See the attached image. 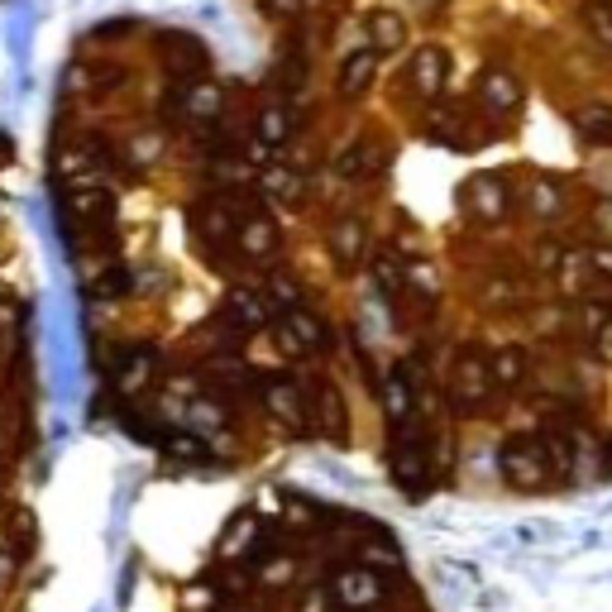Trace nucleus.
Wrapping results in <instances>:
<instances>
[{
  "mask_svg": "<svg viewBox=\"0 0 612 612\" xmlns=\"http://www.w3.org/2000/svg\"><path fill=\"white\" fill-rule=\"evenodd\" d=\"M330 593H335V603H340V612H374L388 603V574L374 570V565H340L330 579Z\"/></svg>",
  "mask_w": 612,
  "mask_h": 612,
  "instance_id": "7ed1b4c3",
  "label": "nucleus"
},
{
  "mask_svg": "<svg viewBox=\"0 0 612 612\" xmlns=\"http://www.w3.org/2000/svg\"><path fill=\"white\" fill-rule=\"evenodd\" d=\"M10 531H14V545H20V551H29V545H34V517H29L24 507L10 517Z\"/></svg>",
  "mask_w": 612,
  "mask_h": 612,
  "instance_id": "58836bf2",
  "label": "nucleus"
},
{
  "mask_svg": "<svg viewBox=\"0 0 612 612\" xmlns=\"http://www.w3.org/2000/svg\"><path fill=\"white\" fill-rule=\"evenodd\" d=\"M164 450L172 460H206V445L197 431H191V436H164Z\"/></svg>",
  "mask_w": 612,
  "mask_h": 612,
  "instance_id": "e433bc0d",
  "label": "nucleus"
},
{
  "mask_svg": "<svg viewBox=\"0 0 612 612\" xmlns=\"http://www.w3.org/2000/svg\"><path fill=\"white\" fill-rule=\"evenodd\" d=\"M278 349L287 354V359H302V354H320L330 349V330L320 326V316L312 312V306H287V312L278 316Z\"/></svg>",
  "mask_w": 612,
  "mask_h": 612,
  "instance_id": "0eeeda50",
  "label": "nucleus"
},
{
  "mask_svg": "<svg viewBox=\"0 0 612 612\" xmlns=\"http://www.w3.org/2000/svg\"><path fill=\"white\" fill-rule=\"evenodd\" d=\"M460 211L478 225H503L512 211V191L503 182V172H474L460 187Z\"/></svg>",
  "mask_w": 612,
  "mask_h": 612,
  "instance_id": "39448f33",
  "label": "nucleus"
},
{
  "mask_svg": "<svg viewBox=\"0 0 612 612\" xmlns=\"http://www.w3.org/2000/svg\"><path fill=\"white\" fill-rule=\"evenodd\" d=\"M359 560L364 565H374V570H397L402 565V555H397V545L383 536V541H368V545H359Z\"/></svg>",
  "mask_w": 612,
  "mask_h": 612,
  "instance_id": "f704fd0d",
  "label": "nucleus"
},
{
  "mask_svg": "<svg viewBox=\"0 0 612 612\" xmlns=\"http://www.w3.org/2000/svg\"><path fill=\"white\" fill-rule=\"evenodd\" d=\"M493 383L503 393H517L522 383H526V374H531V359H526V345H517V340H507V345H497L493 354Z\"/></svg>",
  "mask_w": 612,
  "mask_h": 612,
  "instance_id": "412c9836",
  "label": "nucleus"
},
{
  "mask_svg": "<svg viewBox=\"0 0 612 612\" xmlns=\"http://www.w3.org/2000/svg\"><path fill=\"white\" fill-rule=\"evenodd\" d=\"M225 612H249V608H239V603H235V608H225Z\"/></svg>",
  "mask_w": 612,
  "mask_h": 612,
  "instance_id": "a18cd8bd",
  "label": "nucleus"
},
{
  "mask_svg": "<svg viewBox=\"0 0 612 612\" xmlns=\"http://www.w3.org/2000/svg\"><path fill=\"white\" fill-rule=\"evenodd\" d=\"M154 368H158V354L149 345H130L116 359V388L130 397V393H144L154 383Z\"/></svg>",
  "mask_w": 612,
  "mask_h": 612,
  "instance_id": "a211bd4d",
  "label": "nucleus"
},
{
  "mask_svg": "<svg viewBox=\"0 0 612 612\" xmlns=\"http://www.w3.org/2000/svg\"><path fill=\"white\" fill-rule=\"evenodd\" d=\"M259 397L273 422H283L287 431H312V397L297 378H264Z\"/></svg>",
  "mask_w": 612,
  "mask_h": 612,
  "instance_id": "1a4fd4ad",
  "label": "nucleus"
},
{
  "mask_svg": "<svg viewBox=\"0 0 612 612\" xmlns=\"http://www.w3.org/2000/svg\"><path fill=\"white\" fill-rule=\"evenodd\" d=\"M297 612H340V603H335L330 584H312V589H302Z\"/></svg>",
  "mask_w": 612,
  "mask_h": 612,
  "instance_id": "c9c22d12",
  "label": "nucleus"
},
{
  "mask_svg": "<svg viewBox=\"0 0 612 612\" xmlns=\"http://www.w3.org/2000/svg\"><path fill=\"white\" fill-rule=\"evenodd\" d=\"M383 68V53H374V48H354V53L340 62V77H335V91L345 96V101H359V96L374 87V77Z\"/></svg>",
  "mask_w": 612,
  "mask_h": 612,
  "instance_id": "2eb2a0df",
  "label": "nucleus"
},
{
  "mask_svg": "<svg viewBox=\"0 0 612 612\" xmlns=\"http://www.w3.org/2000/svg\"><path fill=\"white\" fill-rule=\"evenodd\" d=\"M297 579V555H287V551H278V555H268L264 565H259V584L268 589V593H278V589H287Z\"/></svg>",
  "mask_w": 612,
  "mask_h": 612,
  "instance_id": "c756f323",
  "label": "nucleus"
},
{
  "mask_svg": "<svg viewBox=\"0 0 612 612\" xmlns=\"http://www.w3.org/2000/svg\"><path fill=\"white\" fill-rule=\"evenodd\" d=\"M259 187L268 191L273 201H297V197H302V177H297L293 168H264Z\"/></svg>",
  "mask_w": 612,
  "mask_h": 612,
  "instance_id": "7c9ffc66",
  "label": "nucleus"
},
{
  "mask_svg": "<svg viewBox=\"0 0 612 612\" xmlns=\"http://www.w3.org/2000/svg\"><path fill=\"white\" fill-rule=\"evenodd\" d=\"M278 249H283V230H278V220H273V211L245 206L235 220V254L249 264H268Z\"/></svg>",
  "mask_w": 612,
  "mask_h": 612,
  "instance_id": "423d86ee",
  "label": "nucleus"
},
{
  "mask_svg": "<svg viewBox=\"0 0 612 612\" xmlns=\"http://www.w3.org/2000/svg\"><path fill=\"white\" fill-rule=\"evenodd\" d=\"M312 431L326 436L330 445H345L349 436V412H345V397L330 378H316L312 383Z\"/></svg>",
  "mask_w": 612,
  "mask_h": 612,
  "instance_id": "9d476101",
  "label": "nucleus"
},
{
  "mask_svg": "<svg viewBox=\"0 0 612 612\" xmlns=\"http://www.w3.org/2000/svg\"><path fill=\"white\" fill-rule=\"evenodd\" d=\"M14 570H20V555H14V551H0V593L14 584Z\"/></svg>",
  "mask_w": 612,
  "mask_h": 612,
  "instance_id": "37998d69",
  "label": "nucleus"
},
{
  "mask_svg": "<svg viewBox=\"0 0 612 612\" xmlns=\"http://www.w3.org/2000/svg\"><path fill=\"white\" fill-rule=\"evenodd\" d=\"M565 182L551 172H541V177H531V187H526V211L536 216V220H555L560 211H565Z\"/></svg>",
  "mask_w": 612,
  "mask_h": 612,
  "instance_id": "4be33fe9",
  "label": "nucleus"
},
{
  "mask_svg": "<svg viewBox=\"0 0 612 612\" xmlns=\"http://www.w3.org/2000/svg\"><path fill=\"white\" fill-rule=\"evenodd\" d=\"M220 603V593L211 584H197V589H187V612H211Z\"/></svg>",
  "mask_w": 612,
  "mask_h": 612,
  "instance_id": "ea45409f",
  "label": "nucleus"
},
{
  "mask_svg": "<svg viewBox=\"0 0 612 612\" xmlns=\"http://www.w3.org/2000/svg\"><path fill=\"white\" fill-rule=\"evenodd\" d=\"M589 264H593V273L612 278V245H593V249H589Z\"/></svg>",
  "mask_w": 612,
  "mask_h": 612,
  "instance_id": "79ce46f5",
  "label": "nucleus"
},
{
  "mask_svg": "<svg viewBox=\"0 0 612 612\" xmlns=\"http://www.w3.org/2000/svg\"><path fill=\"white\" fill-rule=\"evenodd\" d=\"M58 172H62V177H68V182H72V177H77V187H87V182H91V177H96V158H91L87 149H68V154H62V158H58Z\"/></svg>",
  "mask_w": 612,
  "mask_h": 612,
  "instance_id": "72a5a7b5",
  "label": "nucleus"
},
{
  "mask_svg": "<svg viewBox=\"0 0 612 612\" xmlns=\"http://www.w3.org/2000/svg\"><path fill=\"white\" fill-rule=\"evenodd\" d=\"M497 474L517 493H541V488H551V478H560L555 455L541 431H522V436H507L497 445Z\"/></svg>",
  "mask_w": 612,
  "mask_h": 612,
  "instance_id": "f257e3e1",
  "label": "nucleus"
},
{
  "mask_svg": "<svg viewBox=\"0 0 612 612\" xmlns=\"http://www.w3.org/2000/svg\"><path fill=\"white\" fill-rule=\"evenodd\" d=\"M264 293H268V302L278 306V312H287V306H306V302H302V287H297V278H293V273H283V268L268 278Z\"/></svg>",
  "mask_w": 612,
  "mask_h": 612,
  "instance_id": "473e14b6",
  "label": "nucleus"
},
{
  "mask_svg": "<svg viewBox=\"0 0 612 612\" xmlns=\"http://www.w3.org/2000/svg\"><path fill=\"white\" fill-rule=\"evenodd\" d=\"M388 470L397 478L402 493H422L426 478H431V441L412 426H397L393 431V450H388Z\"/></svg>",
  "mask_w": 612,
  "mask_h": 612,
  "instance_id": "20e7f679",
  "label": "nucleus"
},
{
  "mask_svg": "<svg viewBox=\"0 0 612 612\" xmlns=\"http://www.w3.org/2000/svg\"><path fill=\"white\" fill-rule=\"evenodd\" d=\"M383 168H388V149L374 144V139H354L349 149L335 154V172L340 177H374Z\"/></svg>",
  "mask_w": 612,
  "mask_h": 612,
  "instance_id": "6ab92c4d",
  "label": "nucleus"
},
{
  "mask_svg": "<svg viewBox=\"0 0 612 612\" xmlns=\"http://www.w3.org/2000/svg\"><path fill=\"white\" fill-rule=\"evenodd\" d=\"M474 96H478V106H483V116H493V120H512L522 110V77L512 72V68H483L478 72V82H474Z\"/></svg>",
  "mask_w": 612,
  "mask_h": 612,
  "instance_id": "6e6552de",
  "label": "nucleus"
},
{
  "mask_svg": "<svg viewBox=\"0 0 612 612\" xmlns=\"http://www.w3.org/2000/svg\"><path fill=\"white\" fill-rule=\"evenodd\" d=\"M225 110V91L211 82V77H201V82H187L182 101H177V116L191 120V125H216Z\"/></svg>",
  "mask_w": 612,
  "mask_h": 612,
  "instance_id": "f3484780",
  "label": "nucleus"
},
{
  "mask_svg": "<svg viewBox=\"0 0 612 612\" xmlns=\"http://www.w3.org/2000/svg\"><path fill=\"white\" fill-rule=\"evenodd\" d=\"M264 14H273V20H293V14L306 10V0H259Z\"/></svg>",
  "mask_w": 612,
  "mask_h": 612,
  "instance_id": "a19ab883",
  "label": "nucleus"
},
{
  "mask_svg": "<svg viewBox=\"0 0 612 612\" xmlns=\"http://www.w3.org/2000/svg\"><path fill=\"white\" fill-rule=\"evenodd\" d=\"M579 24H584V34L593 43L612 53V0H584L579 6Z\"/></svg>",
  "mask_w": 612,
  "mask_h": 612,
  "instance_id": "cd10ccee",
  "label": "nucleus"
},
{
  "mask_svg": "<svg viewBox=\"0 0 612 612\" xmlns=\"http://www.w3.org/2000/svg\"><path fill=\"white\" fill-rule=\"evenodd\" d=\"M211 177H216V182H249V168L220 154V158H211Z\"/></svg>",
  "mask_w": 612,
  "mask_h": 612,
  "instance_id": "4c0bfd02",
  "label": "nucleus"
},
{
  "mask_svg": "<svg viewBox=\"0 0 612 612\" xmlns=\"http://www.w3.org/2000/svg\"><path fill=\"white\" fill-rule=\"evenodd\" d=\"M254 139H259V149H283V144L293 139V116H287V106H264L259 120H254Z\"/></svg>",
  "mask_w": 612,
  "mask_h": 612,
  "instance_id": "bb28decb",
  "label": "nucleus"
},
{
  "mask_svg": "<svg viewBox=\"0 0 612 612\" xmlns=\"http://www.w3.org/2000/svg\"><path fill=\"white\" fill-rule=\"evenodd\" d=\"M574 135L593 149H612V106H584L574 110Z\"/></svg>",
  "mask_w": 612,
  "mask_h": 612,
  "instance_id": "393cba45",
  "label": "nucleus"
},
{
  "mask_svg": "<svg viewBox=\"0 0 612 612\" xmlns=\"http://www.w3.org/2000/svg\"><path fill=\"white\" fill-rule=\"evenodd\" d=\"M383 416L393 422V431L397 426H412V416H416V393H412V383H407V368H393L388 378H383Z\"/></svg>",
  "mask_w": 612,
  "mask_h": 612,
  "instance_id": "aec40b11",
  "label": "nucleus"
},
{
  "mask_svg": "<svg viewBox=\"0 0 612 612\" xmlns=\"http://www.w3.org/2000/svg\"><path fill=\"white\" fill-rule=\"evenodd\" d=\"M326 245H330V259L340 264L345 273H349V268H359V264H364V254H368V225H364L359 216H340V220L330 225Z\"/></svg>",
  "mask_w": 612,
  "mask_h": 612,
  "instance_id": "f8f14e48",
  "label": "nucleus"
},
{
  "mask_svg": "<svg viewBox=\"0 0 612 612\" xmlns=\"http://www.w3.org/2000/svg\"><path fill=\"white\" fill-rule=\"evenodd\" d=\"M130 268L125 264H101V268H87V278H82V287H87V297H96V302H116V297H125L130 293Z\"/></svg>",
  "mask_w": 612,
  "mask_h": 612,
  "instance_id": "b1692460",
  "label": "nucleus"
},
{
  "mask_svg": "<svg viewBox=\"0 0 612 612\" xmlns=\"http://www.w3.org/2000/svg\"><path fill=\"white\" fill-rule=\"evenodd\" d=\"M164 62L172 77H182V82H201L206 68H211V58H206V48L187 34H168L164 39Z\"/></svg>",
  "mask_w": 612,
  "mask_h": 612,
  "instance_id": "dca6fc26",
  "label": "nucleus"
},
{
  "mask_svg": "<svg viewBox=\"0 0 612 612\" xmlns=\"http://www.w3.org/2000/svg\"><path fill=\"white\" fill-rule=\"evenodd\" d=\"M62 206H68V216H77V220H106L116 211V191L101 182H87V187H72Z\"/></svg>",
  "mask_w": 612,
  "mask_h": 612,
  "instance_id": "5701e85b",
  "label": "nucleus"
},
{
  "mask_svg": "<svg viewBox=\"0 0 612 612\" xmlns=\"http://www.w3.org/2000/svg\"><path fill=\"white\" fill-rule=\"evenodd\" d=\"M450 82V53L441 43H422L407 62V91L422 96V101H436Z\"/></svg>",
  "mask_w": 612,
  "mask_h": 612,
  "instance_id": "9b49d317",
  "label": "nucleus"
},
{
  "mask_svg": "<svg viewBox=\"0 0 612 612\" xmlns=\"http://www.w3.org/2000/svg\"><path fill=\"white\" fill-rule=\"evenodd\" d=\"M374 283H378V293L402 297V293H407V264H402L393 249L374 254Z\"/></svg>",
  "mask_w": 612,
  "mask_h": 612,
  "instance_id": "c85d7f7f",
  "label": "nucleus"
},
{
  "mask_svg": "<svg viewBox=\"0 0 612 612\" xmlns=\"http://www.w3.org/2000/svg\"><path fill=\"white\" fill-rule=\"evenodd\" d=\"M135 158H139V164H149V158H158V139H139V144H135Z\"/></svg>",
  "mask_w": 612,
  "mask_h": 612,
  "instance_id": "c03bdc74",
  "label": "nucleus"
},
{
  "mask_svg": "<svg viewBox=\"0 0 612 612\" xmlns=\"http://www.w3.org/2000/svg\"><path fill=\"white\" fill-rule=\"evenodd\" d=\"M364 34H368V48L374 53H402L407 48V39H412V29H407V20H402L397 10H388V6H378V10H368V20H364Z\"/></svg>",
  "mask_w": 612,
  "mask_h": 612,
  "instance_id": "4468645a",
  "label": "nucleus"
},
{
  "mask_svg": "<svg viewBox=\"0 0 612 612\" xmlns=\"http://www.w3.org/2000/svg\"><path fill=\"white\" fill-rule=\"evenodd\" d=\"M191 220H197V235L211 245V239H235V216H230V201H201L197 211H191Z\"/></svg>",
  "mask_w": 612,
  "mask_h": 612,
  "instance_id": "a878e982",
  "label": "nucleus"
},
{
  "mask_svg": "<svg viewBox=\"0 0 612 612\" xmlns=\"http://www.w3.org/2000/svg\"><path fill=\"white\" fill-rule=\"evenodd\" d=\"M445 393H450V402H455L460 412H478L483 402L497 393V383H493V359H488L483 349L464 345V349L455 354V364H450Z\"/></svg>",
  "mask_w": 612,
  "mask_h": 612,
  "instance_id": "f03ea898",
  "label": "nucleus"
},
{
  "mask_svg": "<svg viewBox=\"0 0 612 612\" xmlns=\"http://www.w3.org/2000/svg\"><path fill=\"white\" fill-rule=\"evenodd\" d=\"M187 426L197 431H220L225 426V412H220V402H211V397H197V402H187Z\"/></svg>",
  "mask_w": 612,
  "mask_h": 612,
  "instance_id": "2f4dec72",
  "label": "nucleus"
},
{
  "mask_svg": "<svg viewBox=\"0 0 612 612\" xmlns=\"http://www.w3.org/2000/svg\"><path fill=\"white\" fill-rule=\"evenodd\" d=\"M273 312L278 306L268 302V293H254V287H230V297H225V320L235 330H264Z\"/></svg>",
  "mask_w": 612,
  "mask_h": 612,
  "instance_id": "ddd939ff",
  "label": "nucleus"
}]
</instances>
